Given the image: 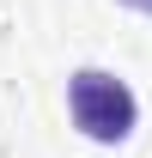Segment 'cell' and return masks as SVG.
Segmentation results:
<instances>
[{"mask_svg":"<svg viewBox=\"0 0 152 158\" xmlns=\"http://www.w3.org/2000/svg\"><path fill=\"white\" fill-rule=\"evenodd\" d=\"M67 116L85 140L97 146H122L140 122V103H134L128 79L122 73H103V67H73L67 73Z\"/></svg>","mask_w":152,"mask_h":158,"instance_id":"cell-1","label":"cell"},{"mask_svg":"<svg viewBox=\"0 0 152 158\" xmlns=\"http://www.w3.org/2000/svg\"><path fill=\"white\" fill-rule=\"evenodd\" d=\"M116 6H128V12H146V19H152V0H116Z\"/></svg>","mask_w":152,"mask_h":158,"instance_id":"cell-2","label":"cell"}]
</instances>
